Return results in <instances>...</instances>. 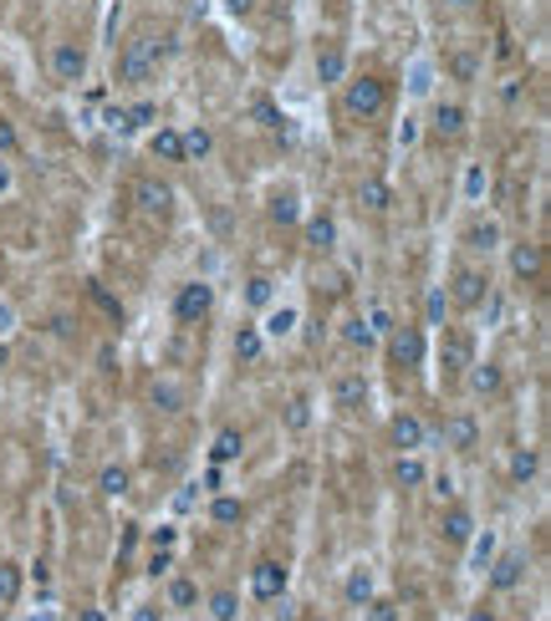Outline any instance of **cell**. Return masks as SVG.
Returning a JSON list of instances; mask_svg holds the SVG:
<instances>
[{"label": "cell", "instance_id": "57", "mask_svg": "<svg viewBox=\"0 0 551 621\" xmlns=\"http://www.w3.org/2000/svg\"><path fill=\"white\" fill-rule=\"evenodd\" d=\"M26 576H36V580H42V586H46V580H52V566H46V561H31V566H26Z\"/></svg>", "mask_w": 551, "mask_h": 621}, {"label": "cell", "instance_id": "5", "mask_svg": "<svg viewBox=\"0 0 551 621\" xmlns=\"http://www.w3.org/2000/svg\"><path fill=\"white\" fill-rule=\"evenodd\" d=\"M378 352L394 377H414L429 367V332L414 326V321H394V326L378 336Z\"/></svg>", "mask_w": 551, "mask_h": 621}, {"label": "cell", "instance_id": "47", "mask_svg": "<svg viewBox=\"0 0 551 621\" xmlns=\"http://www.w3.org/2000/svg\"><path fill=\"white\" fill-rule=\"evenodd\" d=\"M87 296H92V301L108 311V321H123V301H118V296H108V286H102V280H87Z\"/></svg>", "mask_w": 551, "mask_h": 621}, {"label": "cell", "instance_id": "46", "mask_svg": "<svg viewBox=\"0 0 551 621\" xmlns=\"http://www.w3.org/2000/svg\"><path fill=\"white\" fill-rule=\"evenodd\" d=\"M15 153H21V127L11 112H0V158H15Z\"/></svg>", "mask_w": 551, "mask_h": 621}, {"label": "cell", "instance_id": "34", "mask_svg": "<svg viewBox=\"0 0 551 621\" xmlns=\"http://www.w3.org/2000/svg\"><path fill=\"white\" fill-rule=\"evenodd\" d=\"M241 301L251 306L255 317H261V311H266V306H276V301H282V286H276V276H261V270H255V276H245V290H241Z\"/></svg>", "mask_w": 551, "mask_h": 621}, {"label": "cell", "instance_id": "33", "mask_svg": "<svg viewBox=\"0 0 551 621\" xmlns=\"http://www.w3.org/2000/svg\"><path fill=\"white\" fill-rule=\"evenodd\" d=\"M199 607L210 621H241V591L235 586H214L210 596H199Z\"/></svg>", "mask_w": 551, "mask_h": 621}, {"label": "cell", "instance_id": "55", "mask_svg": "<svg viewBox=\"0 0 551 621\" xmlns=\"http://www.w3.org/2000/svg\"><path fill=\"white\" fill-rule=\"evenodd\" d=\"M465 621H500V617H495V607H491V601H475Z\"/></svg>", "mask_w": 551, "mask_h": 621}, {"label": "cell", "instance_id": "12", "mask_svg": "<svg viewBox=\"0 0 551 621\" xmlns=\"http://www.w3.org/2000/svg\"><path fill=\"white\" fill-rule=\"evenodd\" d=\"M470 392V402H500L510 392V373H506V362L500 357H475L470 362V373L465 382H460Z\"/></svg>", "mask_w": 551, "mask_h": 621}, {"label": "cell", "instance_id": "3", "mask_svg": "<svg viewBox=\"0 0 551 621\" xmlns=\"http://www.w3.org/2000/svg\"><path fill=\"white\" fill-rule=\"evenodd\" d=\"M475 357H481V352H475V332H465V326H450V321H444V326L429 336V362H434L439 392H454V387L465 382Z\"/></svg>", "mask_w": 551, "mask_h": 621}, {"label": "cell", "instance_id": "29", "mask_svg": "<svg viewBox=\"0 0 551 621\" xmlns=\"http://www.w3.org/2000/svg\"><path fill=\"white\" fill-rule=\"evenodd\" d=\"M266 214H271V224H301V193H297V184H282V189H271V199H266Z\"/></svg>", "mask_w": 551, "mask_h": 621}, {"label": "cell", "instance_id": "53", "mask_svg": "<svg viewBox=\"0 0 551 621\" xmlns=\"http://www.w3.org/2000/svg\"><path fill=\"white\" fill-rule=\"evenodd\" d=\"M15 193V168H11V158H0V199H11Z\"/></svg>", "mask_w": 551, "mask_h": 621}, {"label": "cell", "instance_id": "43", "mask_svg": "<svg viewBox=\"0 0 551 621\" xmlns=\"http://www.w3.org/2000/svg\"><path fill=\"white\" fill-rule=\"evenodd\" d=\"M495 545H500V540H495V530H475V540L465 545V551H470V570H475V576H485V566H491Z\"/></svg>", "mask_w": 551, "mask_h": 621}, {"label": "cell", "instance_id": "31", "mask_svg": "<svg viewBox=\"0 0 551 621\" xmlns=\"http://www.w3.org/2000/svg\"><path fill=\"white\" fill-rule=\"evenodd\" d=\"M158 123V102L154 97H133V102H123V138H139V133H148V127Z\"/></svg>", "mask_w": 551, "mask_h": 621}, {"label": "cell", "instance_id": "28", "mask_svg": "<svg viewBox=\"0 0 551 621\" xmlns=\"http://www.w3.org/2000/svg\"><path fill=\"white\" fill-rule=\"evenodd\" d=\"M297 321H301L297 306L276 301V306H266V311H261V321H255V326H261V336H266V342H286V336L297 332Z\"/></svg>", "mask_w": 551, "mask_h": 621}, {"label": "cell", "instance_id": "38", "mask_svg": "<svg viewBox=\"0 0 551 621\" xmlns=\"http://www.w3.org/2000/svg\"><path fill=\"white\" fill-rule=\"evenodd\" d=\"M342 346H348V352H373V346H378V332L367 326L363 311H353V317H342Z\"/></svg>", "mask_w": 551, "mask_h": 621}, {"label": "cell", "instance_id": "27", "mask_svg": "<svg viewBox=\"0 0 551 621\" xmlns=\"http://www.w3.org/2000/svg\"><path fill=\"white\" fill-rule=\"evenodd\" d=\"M199 580L184 576V570H169L164 576V611H199Z\"/></svg>", "mask_w": 551, "mask_h": 621}, {"label": "cell", "instance_id": "14", "mask_svg": "<svg viewBox=\"0 0 551 621\" xmlns=\"http://www.w3.org/2000/svg\"><path fill=\"white\" fill-rule=\"evenodd\" d=\"M506 270L516 286H541L547 280V249H541V240H506Z\"/></svg>", "mask_w": 551, "mask_h": 621}, {"label": "cell", "instance_id": "2", "mask_svg": "<svg viewBox=\"0 0 551 621\" xmlns=\"http://www.w3.org/2000/svg\"><path fill=\"white\" fill-rule=\"evenodd\" d=\"M332 92H338V118L353 127H373L394 112V77L383 71H348Z\"/></svg>", "mask_w": 551, "mask_h": 621}, {"label": "cell", "instance_id": "60", "mask_svg": "<svg viewBox=\"0 0 551 621\" xmlns=\"http://www.w3.org/2000/svg\"><path fill=\"white\" fill-rule=\"evenodd\" d=\"M26 621H57V611H31Z\"/></svg>", "mask_w": 551, "mask_h": 621}, {"label": "cell", "instance_id": "37", "mask_svg": "<svg viewBox=\"0 0 551 621\" xmlns=\"http://www.w3.org/2000/svg\"><path fill=\"white\" fill-rule=\"evenodd\" d=\"M98 495L102 499H128L133 495V469H128V464H102V474H98Z\"/></svg>", "mask_w": 551, "mask_h": 621}, {"label": "cell", "instance_id": "16", "mask_svg": "<svg viewBox=\"0 0 551 621\" xmlns=\"http://www.w3.org/2000/svg\"><path fill=\"white\" fill-rule=\"evenodd\" d=\"M429 138L434 143H465L470 138V108L460 97H439L434 108H429Z\"/></svg>", "mask_w": 551, "mask_h": 621}, {"label": "cell", "instance_id": "30", "mask_svg": "<svg viewBox=\"0 0 551 621\" xmlns=\"http://www.w3.org/2000/svg\"><path fill=\"white\" fill-rule=\"evenodd\" d=\"M245 514H251V504H245L241 495H230V489H220V495H210V525H214V530L245 525Z\"/></svg>", "mask_w": 551, "mask_h": 621}, {"label": "cell", "instance_id": "26", "mask_svg": "<svg viewBox=\"0 0 551 621\" xmlns=\"http://www.w3.org/2000/svg\"><path fill=\"white\" fill-rule=\"evenodd\" d=\"M388 484H394V489H404V495L425 489V484H429L425 454H394V464H388Z\"/></svg>", "mask_w": 551, "mask_h": 621}, {"label": "cell", "instance_id": "59", "mask_svg": "<svg viewBox=\"0 0 551 621\" xmlns=\"http://www.w3.org/2000/svg\"><path fill=\"white\" fill-rule=\"evenodd\" d=\"M5 367H11V346L0 342V373H5Z\"/></svg>", "mask_w": 551, "mask_h": 621}, {"label": "cell", "instance_id": "51", "mask_svg": "<svg viewBox=\"0 0 551 621\" xmlns=\"http://www.w3.org/2000/svg\"><path fill=\"white\" fill-rule=\"evenodd\" d=\"M450 71L460 77V82H475V56H454L450 62Z\"/></svg>", "mask_w": 551, "mask_h": 621}, {"label": "cell", "instance_id": "24", "mask_svg": "<svg viewBox=\"0 0 551 621\" xmlns=\"http://www.w3.org/2000/svg\"><path fill=\"white\" fill-rule=\"evenodd\" d=\"M245 448H251V439H245V429H235V423H225V429H214L210 448H205V458L210 464H220V469H230V464H241Z\"/></svg>", "mask_w": 551, "mask_h": 621}, {"label": "cell", "instance_id": "58", "mask_svg": "<svg viewBox=\"0 0 551 621\" xmlns=\"http://www.w3.org/2000/svg\"><path fill=\"white\" fill-rule=\"evenodd\" d=\"M77 621H108V617H102V607H82L77 611Z\"/></svg>", "mask_w": 551, "mask_h": 621}, {"label": "cell", "instance_id": "1", "mask_svg": "<svg viewBox=\"0 0 551 621\" xmlns=\"http://www.w3.org/2000/svg\"><path fill=\"white\" fill-rule=\"evenodd\" d=\"M179 52V31L174 26H158V21H143L139 31H128L123 46L113 56V82L123 92H148V87L164 77V67L174 62Z\"/></svg>", "mask_w": 551, "mask_h": 621}, {"label": "cell", "instance_id": "61", "mask_svg": "<svg viewBox=\"0 0 551 621\" xmlns=\"http://www.w3.org/2000/svg\"><path fill=\"white\" fill-rule=\"evenodd\" d=\"M307 621H338V617H327V611H311V617Z\"/></svg>", "mask_w": 551, "mask_h": 621}, {"label": "cell", "instance_id": "13", "mask_svg": "<svg viewBox=\"0 0 551 621\" xmlns=\"http://www.w3.org/2000/svg\"><path fill=\"white\" fill-rule=\"evenodd\" d=\"M383 433H388V448H394V454H425L429 439H434V429H429L414 408H394L388 423H383Z\"/></svg>", "mask_w": 551, "mask_h": 621}, {"label": "cell", "instance_id": "8", "mask_svg": "<svg viewBox=\"0 0 551 621\" xmlns=\"http://www.w3.org/2000/svg\"><path fill=\"white\" fill-rule=\"evenodd\" d=\"M286 591H291V566L282 555H261L251 566V576H245V596L255 607H276V601H286Z\"/></svg>", "mask_w": 551, "mask_h": 621}, {"label": "cell", "instance_id": "6", "mask_svg": "<svg viewBox=\"0 0 551 621\" xmlns=\"http://www.w3.org/2000/svg\"><path fill=\"white\" fill-rule=\"evenodd\" d=\"M128 204L148 224H174V214H179V189H174L169 179H158V174H139V179L128 184Z\"/></svg>", "mask_w": 551, "mask_h": 621}, {"label": "cell", "instance_id": "35", "mask_svg": "<svg viewBox=\"0 0 551 621\" xmlns=\"http://www.w3.org/2000/svg\"><path fill=\"white\" fill-rule=\"evenodd\" d=\"M179 138H184V164H205V158L214 153V127L210 123L179 127Z\"/></svg>", "mask_w": 551, "mask_h": 621}, {"label": "cell", "instance_id": "49", "mask_svg": "<svg viewBox=\"0 0 551 621\" xmlns=\"http://www.w3.org/2000/svg\"><path fill=\"white\" fill-rule=\"evenodd\" d=\"M195 489H205V495H220V489H225V469H220V464H205V474H199Z\"/></svg>", "mask_w": 551, "mask_h": 621}, {"label": "cell", "instance_id": "32", "mask_svg": "<svg viewBox=\"0 0 551 621\" xmlns=\"http://www.w3.org/2000/svg\"><path fill=\"white\" fill-rule=\"evenodd\" d=\"M21 591H26V566L11 561V555H0V611L21 607Z\"/></svg>", "mask_w": 551, "mask_h": 621}, {"label": "cell", "instance_id": "50", "mask_svg": "<svg viewBox=\"0 0 551 621\" xmlns=\"http://www.w3.org/2000/svg\"><path fill=\"white\" fill-rule=\"evenodd\" d=\"M128 621H164V607H158V601H139Z\"/></svg>", "mask_w": 551, "mask_h": 621}, {"label": "cell", "instance_id": "41", "mask_svg": "<svg viewBox=\"0 0 551 621\" xmlns=\"http://www.w3.org/2000/svg\"><path fill=\"white\" fill-rule=\"evenodd\" d=\"M148 402H154V413H184V387L174 377H154Z\"/></svg>", "mask_w": 551, "mask_h": 621}, {"label": "cell", "instance_id": "42", "mask_svg": "<svg viewBox=\"0 0 551 621\" xmlns=\"http://www.w3.org/2000/svg\"><path fill=\"white\" fill-rule=\"evenodd\" d=\"M450 296H444V286H429L425 290V332H439L444 321H450Z\"/></svg>", "mask_w": 551, "mask_h": 621}, {"label": "cell", "instance_id": "23", "mask_svg": "<svg viewBox=\"0 0 551 621\" xmlns=\"http://www.w3.org/2000/svg\"><path fill=\"white\" fill-rule=\"evenodd\" d=\"M541 469H547V454H541L537 443H521V448H510V458H506V479L516 484V489H531V484L541 479Z\"/></svg>", "mask_w": 551, "mask_h": 621}, {"label": "cell", "instance_id": "44", "mask_svg": "<svg viewBox=\"0 0 551 621\" xmlns=\"http://www.w3.org/2000/svg\"><path fill=\"white\" fill-rule=\"evenodd\" d=\"M363 617L367 621H404V607H398V601H394V596H373V601H367V607H363Z\"/></svg>", "mask_w": 551, "mask_h": 621}, {"label": "cell", "instance_id": "52", "mask_svg": "<svg viewBox=\"0 0 551 621\" xmlns=\"http://www.w3.org/2000/svg\"><path fill=\"white\" fill-rule=\"evenodd\" d=\"M429 484H434V499L444 504V499H454V479L450 474H429Z\"/></svg>", "mask_w": 551, "mask_h": 621}, {"label": "cell", "instance_id": "20", "mask_svg": "<svg viewBox=\"0 0 551 621\" xmlns=\"http://www.w3.org/2000/svg\"><path fill=\"white\" fill-rule=\"evenodd\" d=\"M301 245L307 249H317V255H327V249H338V214L332 209H311V214H301Z\"/></svg>", "mask_w": 551, "mask_h": 621}, {"label": "cell", "instance_id": "15", "mask_svg": "<svg viewBox=\"0 0 551 621\" xmlns=\"http://www.w3.org/2000/svg\"><path fill=\"white\" fill-rule=\"evenodd\" d=\"M475 530H481V520H475V510H470L465 499L454 495V499H444V510H439V520H434V535L450 545V551H465L470 540H475Z\"/></svg>", "mask_w": 551, "mask_h": 621}, {"label": "cell", "instance_id": "36", "mask_svg": "<svg viewBox=\"0 0 551 621\" xmlns=\"http://www.w3.org/2000/svg\"><path fill=\"white\" fill-rule=\"evenodd\" d=\"M357 204L373 209V214H388V209H394V184L378 179V174H367V179L357 184Z\"/></svg>", "mask_w": 551, "mask_h": 621}, {"label": "cell", "instance_id": "40", "mask_svg": "<svg viewBox=\"0 0 551 621\" xmlns=\"http://www.w3.org/2000/svg\"><path fill=\"white\" fill-rule=\"evenodd\" d=\"M251 118H255V127H266V133H286V123H291V118H286V108H276L266 92L251 97Z\"/></svg>", "mask_w": 551, "mask_h": 621}, {"label": "cell", "instance_id": "18", "mask_svg": "<svg viewBox=\"0 0 551 621\" xmlns=\"http://www.w3.org/2000/svg\"><path fill=\"white\" fill-rule=\"evenodd\" d=\"M506 245V230L495 214H470L465 230H460V249H465L470 260H491L495 249Z\"/></svg>", "mask_w": 551, "mask_h": 621}, {"label": "cell", "instance_id": "25", "mask_svg": "<svg viewBox=\"0 0 551 621\" xmlns=\"http://www.w3.org/2000/svg\"><path fill=\"white\" fill-rule=\"evenodd\" d=\"M271 352V342L261 336V326L255 321H245V326H235V336H230V357L241 362V367H261Z\"/></svg>", "mask_w": 551, "mask_h": 621}, {"label": "cell", "instance_id": "17", "mask_svg": "<svg viewBox=\"0 0 551 621\" xmlns=\"http://www.w3.org/2000/svg\"><path fill=\"white\" fill-rule=\"evenodd\" d=\"M439 439H444V448H454V454H475L485 439L481 413H475V408H450L444 423H439Z\"/></svg>", "mask_w": 551, "mask_h": 621}, {"label": "cell", "instance_id": "56", "mask_svg": "<svg viewBox=\"0 0 551 621\" xmlns=\"http://www.w3.org/2000/svg\"><path fill=\"white\" fill-rule=\"evenodd\" d=\"M439 5H444V11H481L485 0H439Z\"/></svg>", "mask_w": 551, "mask_h": 621}, {"label": "cell", "instance_id": "62", "mask_svg": "<svg viewBox=\"0 0 551 621\" xmlns=\"http://www.w3.org/2000/svg\"><path fill=\"white\" fill-rule=\"evenodd\" d=\"M0 286H5V249H0Z\"/></svg>", "mask_w": 551, "mask_h": 621}, {"label": "cell", "instance_id": "21", "mask_svg": "<svg viewBox=\"0 0 551 621\" xmlns=\"http://www.w3.org/2000/svg\"><path fill=\"white\" fill-rule=\"evenodd\" d=\"M373 596H378V570H373V561H353V566L342 570V601L353 611H363Z\"/></svg>", "mask_w": 551, "mask_h": 621}, {"label": "cell", "instance_id": "22", "mask_svg": "<svg viewBox=\"0 0 551 621\" xmlns=\"http://www.w3.org/2000/svg\"><path fill=\"white\" fill-rule=\"evenodd\" d=\"M143 153L154 158V164H184V138H179V123H154L143 133Z\"/></svg>", "mask_w": 551, "mask_h": 621}, {"label": "cell", "instance_id": "19", "mask_svg": "<svg viewBox=\"0 0 551 621\" xmlns=\"http://www.w3.org/2000/svg\"><path fill=\"white\" fill-rule=\"evenodd\" d=\"M348 71H353L348 67V46H342L338 36H317V46H311V77H317V87L332 92Z\"/></svg>", "mask_w": 551, "mask_h": 621}, {"label": "cell", "instance_id": "4", "mask_svg": "<svg viewBox=\"0 0 551 621\" xmlns=\"http://www.w3.org/2000/svg\"><path fill=\"white\" fill-rule=\"evenodd\" d=\"M444 296H450V311H460V317H475L485 301L495 296V276H491V260H470V255H460V260L444 270Z\"/></svg>", "mask_w": 551, "mask_h": 621}, {"label": "cell", "instance_id": "45", "mask_svg": "<svg viewBox=\"0 0 551 621\" xmlns=\"http://www.w3.org/2000/svg\"><path fill=\"white\" fill-rule=\"evenodd\" d=\"M174 566H179V555H174V551H148V561H143V576H148V580H164Z\"/></svg>", "mask_w": 551, "mask_h": 621}, {"label": "cell", "instance_id": "11", "mask_svg": "<svg viewBox=\"0 0 551 621\" xmlns=\"http://www.w3.org/2000/svg\"><path fill=\"white\" fill-rule=\"evenodd\" d=\"M327 402H332V413H342V418L367 413V402H373V377H367L363 367H348V373L332 377V387H327Z\"/></svg>", "mask_w": 551, "mask_h": 621}, {"label": "cell", "instance_id": "7", "mask_svg": "<svg viewBox=\"0 0 551 621\" xmlns=\"http://www.w3.org/2000/svg\"><path fill=\"white\" fill-rule=\"evenodd\" d=\"M214 306H220V290H214V280L189 276V280H179V286H174L169 317H174V326H205V321L214 317Z\"/></svg>", "mask_w": 551, "mask_h": 621}, {"label": "cell", "instance_id": "63", "mask_svg": "<svg viewBox=\"0 0 551 621\" xmlns=\"http://www.w3.org/2000/svg\"><path fill=\"white\" fill-rule=\"evenodd\" d=\"M516 621H531V617H516Z\"/></svg>", "mask_w": 551, "mask_h": 621}, {"label": "cell", "instance_id": "39", "mask_svg": "<svg viewBox=\"0 0 551 621\" xmlns=\"http://www.w3.org/2000/svg\"><path fill=\"white\" fill-rule=\"evenodd\" d=\"M311 418H317V398H311V392H291V402H286V413H282V429L286 433H307Z\"/></svg>", "mask_w": 551, "mask_h": 621}, {"label": "cell", "instance_id": "54", "mask_svg": "<svg viewBox=\"0 0 551 621\" xmlns=\"http://www.w3.org/2000/svg\"><path fill=\"white\" fill-rule=\"evenodd\" d=\"M255 5H261V0H225V11L235 15V21H251V15H255Z\"/></svg>", "mask_w": 551, "mask_h": 621}, {"label": "cell", "instance_id": "10", "mask_svg": "<svg viewBox=\"0 0 551 621\" xmlns=\"http://www.w3.org/2000/svg\"><path fill=\"white\" fill-rule=\"evenodd\" d=\"M526 576H531V555H526V545H506V551L491 555V566H485V591L491 596H510L521 591Z\"/></svg>", "mask_w": 551, "mask_h": 621}, {"label": "cell", "instance_id": "9", "mask_svg": "<svg viewBox=\"0 0 551 621\" xmlns=\"http://www.w3.org/2000/svg\"><path fill=\"white\" fill-rule=\"evenodd\" d=\"M46 67H52V82L57 87H82L87 71H92V52L77 36H57L52 52H46Z\"/></svg>", "mask_w": 551, "mask_h": 621}, {"label": "cell", "instance_id": "48", "mask_svg": "<svg viewBox=\"0 0 551 621\" xmlns=\"http://www.w3.org/2000/svg\"><path fill=\"white\" fill-rule=\"evenodd\" d=\"M179 545V525H154L148 530V551H174Z\"/></svg>", "mask_w": 551, "mask_h": 621}]
</instances>
